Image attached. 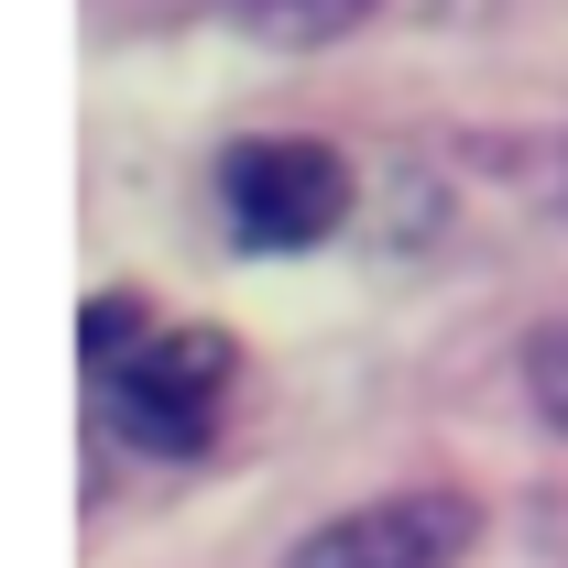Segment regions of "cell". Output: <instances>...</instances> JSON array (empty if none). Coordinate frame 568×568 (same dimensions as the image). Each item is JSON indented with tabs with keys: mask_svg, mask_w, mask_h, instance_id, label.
I'll list each match as a JSON object with an SVG mask.
<instances>
[{
	"mask_svg": "<svg viewBox=\"0 0 568 568\" xmlns=\"http://www.w3.org/2000/svg\"><path fill=\"white\" fill-rule=\"evenodd\" d=\"M383 0H230V22L252 33V44H284V55H306V44H339L361 33Z\"/></svg>",
	"mask_w": 568,
	"mask_h": 568,
	"instance_id": "277c9868",
	"label": "cell"
},
{
	"mask_svg": "<svg viewBox=\"0 0 568 568\" xmlns=\"http://www.w3.org/2000/svg\"><path fill=\"white\" fill-rule=\"evenodd\" d=\"M481 547V503L470 493H383V503H351L328 525H306L284 568H459Z\"/></svg>",
	"mask_w": 568,
	"mask_h": 568,
	"instance_id": "3957f363",
	"label": "cell"
},
{
	"mask_svg": "<svg viewBox=\"0 0 568 568\" xmlns=\"http://www.w3.org/2000/svg\"><path fill=\"white\" fill-rule=\"evenodd\" d=\"M230 328H153L121 372H99L110 383V426L132 437L142 459H197L219 437V405H230Z\"/></svg>",
	"mask_w": 568,
	"mask_h": 568,
	"instance_id": "7a4b0ae2",
	"label": "cell"
},
{
	"mask_svg": "<svg viewBox=\"0 0 568 568\" xmlns=\"http://www.w3.org/2000/svg\"><path fill=\"white\" fill-rule=\"evenodd\" d=\"M525 405H536V416H547V426L568 437V317L525 339Z\"/></svg>",
	"mask_w": 568,
	"mask_h": 568,
	"instance_id": "8992f818",
	"label": "cell"
},
{
	"mask_svg": "<svg viewBox=\"0 0 568 568\" xmlns=\"http://www.w3.org/2000/svg\"><path fill=\"white\" fill-rule=\"evenodd\" d=\"M153 339V306H142L132 284H110V295H88V317H77V351H88V372H121V361Z\"/></svg>",
	"mask_w": 568,
	"mask_h": 568,
	"instance_id": "5b68a950",
	"label": "cell"
},
{
	"mask_svg": "<svg viewBox=\"0 0 568 568\" xmlns=\"http://www.w3.org/2000/svg\"><path fill=\"white\" fill-rule=\"evenodd\" d=\"M219 209H230V241L263 252V263L274 252H317L351 219V164L306 132H252L219 164Z\"/></svg>",
	"mask_w": 568,
	"mask_h": 568,
	"instance_id": "6da1fadb",
	"label": "cell"
}]
</instances>
